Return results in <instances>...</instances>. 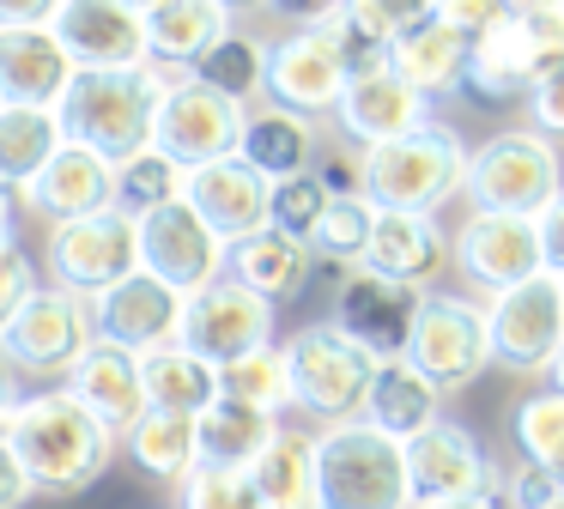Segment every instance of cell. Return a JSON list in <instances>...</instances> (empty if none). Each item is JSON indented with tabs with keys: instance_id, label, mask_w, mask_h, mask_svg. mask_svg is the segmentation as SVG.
<instances>
[{
	"instance_id": "obj_1",
	"label": "cell",
	"mask_w": 564,
	"mask_h": 509,
	"mask_svg": "<svg viewBox=\"0 0 564 509\" xmlns=\"http://www.w3.org/2000/svg\"><path fill=\"white\" fill-rule=\"evenodd\" d=\"M7 443H13L19 467H25L31 491L37 497H79L110 473L122 436L104 431L62 382L37 388V394L19 400V412L7 419Z\"/></svg>"
},
{
	"instance_id": "obj_2",
	"label": "cell",
	"mask_w": 564,
	"mask_h": 509,
	"mask_svg": "<svg viewBox=\"0 0 564 509\" xmlns=\"http://www.w3.org/2000/svg\"><path fill=\"white\" fill-rule=\"evenodd\" d=\"M365 194L377 213H419L437 218L455 194H467V145L437 116L401 140L365 152Z\"/></svg>"
},
{
	"instance_id": "obj_3",
	"label": "cell",
	"mask_w": 564,
	"mask_h": 509,
	"mask_svg": "<svg viewBox=\"0 0 564 509\" xmlns=\"http://www.w3.org/2000/svg\"><path fill=\"white\" fill-rule=\"evenodd\" d=\"M316 509H419L406 479V443L365 419L316 431Z\"/></svg>"
},
{
	"instance_id": "obj_4",
	"label": "cell",
	"mask_w": 564,
	"mask_h": 509,
	"mask_svg": "<svg viewBox=\"0 0 564 509\" xmlns=\"http://www.w3.org/2000/svg\"><path fill=\"white\" fill-rule=\"evenodd\" d=\"M159 79L147 67L134 73H74L67 97L55 104L67 145H86V152L128 164L134 152L152 145V121H159Z\"/></svg>"
},
{
	"instance_id": "obj_5",
	"label": "cell",
	"mask_w": 564,
	"mask_h": 509,
	"mask_svg": "<svg viewBox=\"0 0 564 509\" xmlns=\"http://www.w3.org/2000/svg\"><path fill=\"white\" fill-rule=\"evenodd\" d=\"M564 194L558 145L534 128H503L467 152V206L503 218H540Z\"/></svg>"
},
{
	"instance_id": "obj_6",
	"label": "cell",
	"mask_w": 564,
	"mask_h": 509,
	"mask_svg": "<svg viewBox=\"0 0 564 509\" xmlns=\"http://www.w3.org/2000/svg\"><path fill=\"white\" fill-rule=\"evenodd\" d=\"M285 370H292V407L304 419L346 424V419H365V394L377 382V364L358 339H346L334 322H310L285 339Z\"/></svg>"
},
{
	"instance_id": "obj_7",
	"label": "cell",
	"mask_w": 564,
	"mask_h": 509,
	"mask_svg": "<svg viewBox=\"0 0 564 509\" xmlns=\"http://www.w3.org/2000/svg\"><path fill=\"white\" fill-rule=\"evenodd\" d=\"M98 346V327H91V303L74 291L50 285L43 279L0 327V358L13 364L19 376H43V382H67L74 364Z\"/></svg>"
},
{
	"instance_id": "obj_8",
	"label": "cell",
	"mask_w": 564,
	"mask_h": 509,
	"mask_svg": "<svg viewBox=\"0 0 564 509\" xmlns=\"http://www.w3.org/2000/svg\"><path fill=\"white\" fill-rule=\"evenodd\" d=\"M406 364L425 376L437 394L467 388L479 370L491 364V327H486V303L455 297V291H425L419 303L413 339H406Z\"/></svg>"
},
{
	"instance_id": "obj_9",
	"label": "cell",
	"mask_w": 564,
	"mask_h": 509,
	"mask_svg": "<svg viewBox=\"0 0 564 509\" xmlns=\"http://www.w3.org/2000/svg\"><path fill=\"white\" fill-rule=\"evenodd\" d=\"M486 327H491V364L516 376H546L564 346V279L534 273L522 285L486 297Z\"/></svg>"
},
{
	"instance_id": "obj_10",
	"label": "cell",
	"mask_w": 564,
	"mask_h": 509,
	"mask_svg": "<svg viewBox=\"0 0 564 509\" xmlns=\"http://www.w3.org/2000/svg\"><path fill=\"white\" fill-rule=\"evenodd\" d=\"M128 273H140V218H128L122 206L50 230V285L91 303Z\"/></svg>"
},
{
	"instance_id": "obj_11",
	"label": "cell",
	"mask_w": 564,
	"mask_h": 509,
	"mask_svg": "<svg viewBox=\"0 0 564 509\" xmlns=\"http://www.w3.org/2000/svg\"><path fill=\"white\" fill-rule=\"evenodd\" d=\"M243 121H249L243 104H231V97H219L213 85L188 79V85H176V91L159 97L152 145L183 170H207V164H219V158H237Z\"/></svg>"
},
{
	"instance_id": "obj_12",
	"label": "cell",
	"mask_w": 564,
	"mask_h": 509,
	"mask_svg": "<svg viewBox=\"0 0 564 509\" xmlns=\"http://www.w3.org/2000/svg\"><path fill=\"white\" fill-rule=\"evenodd\" d=\"M225 254H231V242L188 206V194L140 218V273L164 279L183 297H195L213 279H225Z\"/></svg>"
},
{
	"instance_id": "obj_13",
	"label": "cell",
	"mask_w": 564,
	"mask_h": 509,
	"mask_svg": "<svg viewBox=\"0 0 564 509\" xmlns=\"http://www.w3.org/2000/svg\"><path fill=\"white\" fill-rule=\"evenodd\" d=\"M183 346L195 358H207L213 370H225V364L273 346V303L256 297L249 285H237L231 273L213 279L207 291H195L183 303Z\"/></svg>"
},
{
	"instance_id": "obj_14",
	"label": "cell",
	"mask_w": 564,
	"mask_h": 509,
	"mask_svg": "<svg viewBox=\"0 0 564 509\" xmlns=\"http://www.w3.org/2000/svg\"><path fill=\"white\" fill-rule=\"evenodd\" d=\"M406 479H413V503H462V497H498V467L479 448V436L462 419H437L406 443Z\"/></svg>"
},
{
	"instance_id": "obj_15",
	"label": "cell",
	"mask_w": 564,
	"mask_h": 509,
	"mask_svg": "<svg viewBox=\"0 0 564 509\" xmlns=\"http://www.w3.org/2000/svg\"><path fill=\"white\" fill-rule=\"evenodd\" d=\"M346 79H352V67L340 61V48L322 24L285 31L268 43V104L292 109V116H310V121L334 116L346 97Z\"/></svg>"
},
{
	"instance_id": "obj_16",
	"label": "cell",
	"mask_w": 564,
	"mask_h": 509,
	"mask_svg": "<svg viewBox=\"0 0 564 509\" xmlns=\"http://www.w3.org/2000/svg\"><path fill=\"white\" fill-rule=\"evenodd\" d=\"M419 303H425L419 285L382 279V273H370V267H346L340 291H334V327H340L346 339H358L370 358H406Z\"/></svg>"
},
{
	"instance_id": "obj_17",
	"label": "cell",
	"mask_w": 564,
	"mask_h": 509,
	"mask_svg": "<svg viewBox=\"0 0 564 509\" xmlns=\"http://www.w3.org/2000/svg\"><path fill=\"white\" fill-rule=\"evenodd\" d=\"M50 31L62 36L79 73H134L152 61L147 12H134L128 0H62Z\"/></svg>"
},
{
	"instance_id": "obj_18",
	"label": "cell",
	"mask_w": 564,
	"mask_h": 509,
	"mask_svg": "<svg viewBox=\"0 0 564 509\" xmlns=\"http://www.w3.org/2000/svg\"><path fill=\"white\" fill-rule=\"evenodd\" d=\"M183 291H171L152 273H128L122 285H110L104 297H91V327H98L104 346H122L134 358L159 346H176L183 339Z\"/></svg>"
},
{
	"instance_id": "obj_19",
	"label": "cell",
	"mask_w": 564,
	"mask_h": 509,
	"mask_svg": "<svg viewBox=\"0 0 564 509\" xmlns=\"http://www.w3.org/2000/svg\"><path fill=\"white\" fill-rule=\"evenodd\" d=\"M425 121H431V104L389 67V61H382V67L352 73V79H346L340 109H334L340 140H352L358 152H377V145H389V140H401V133L425 128Z\"/></svg>"
},
{
	"instance_id": "obj_20",
	"label": "cell",
	"mask_w": 564,
	"mask_h": 509,
	"mask_svg": "<svg viewBox=\"0 0 564 509\" xmlns=\"http://www.w3.org/2000/svg\"><path fill=\"white\" fill-rule=\"evenodd\" d=\"M19 201H25V213H37L50 230L79 225V218L116 206V164L98 152H86V145H62L37 176L19 188Z\"/></svg>"
},
{
	"instance_id": "obj_21",
	"label": "cell",
	"mask_w": 564,
	"mask_h": 509,
	"mask_svg": "<svg viewBox=\"0 0 564 509\" xmlns=\"http://www.w3.org/2000/svg\"><path fill=\"white\" fill-rule=\"evenodd\" d=\"M455 261H462V273L474 279L486 297H498V291L546 273L534 218H503V213H474L467 218L462 237H455Z\"/></svg>"
},
{
	"instance_id": "obj_22",
	"label": "cell",
	"mask_w": 564,
	"mask_h": 509,
	"mask_svg": "<svg viewBox=\"0 0 564 509\" xmlns=\"http://www.w3.org/2000/svg\"><path fill=\"white\" fill-rule=\"evenodd\" d=\"M74 61H67L62 36L50 24H19L0 31V104H25V109H55L74 85Z\"/></svg>"
},
{
	"instance_id": "obj_23",
	"label": "cell",
	"mask_w": 564,
	"mask_h": 509,
	"mask_svg": "<svg viewBox=\"0 0 564 509\" xmlns=\"http://www.w3.org/2000/svg\"><path fill=\"white\" fill-rule=\"evenodd\" d=\"M268 201H273V182L256 164H243V158H219L207 170H188V206L225 242H243L256 230H268Z\"/></svg>"
},
{
	"instance_id": "obj_24",
	"label": "cell",
	"mask_w": 564,
	"mask_h": 509,
	"mask_svg": "<svg viewBox=\"0 0 564 509\" xmlns=\"http://www.w3.org/2000/svg\"><path fill=\"white\" fill-rule=\"evenodd\" d=\"M62 388L116 436H128L152 412L147 407V382H140V358H134V351H122V346H104V339L74 364V376H67Z\"/></svg>"
},
{
	"instance_id": "obj_25",
	"label": "cell",
	"mask_w": 564,
	"mask_h": 509,
	"mask_svg": "<svg viewBox=\"0 0 564 509\" xmlns=\"http://www.w3.org/2000/svg\"><path fill=\"white\" fill-rule=\"evenodd\" d=\"M534 55H528L522 43V24L498 19L491 31L474 36V48H467V79H462V97H474L479 109H503V104H528V91H534Z\"/></svg>"
},
{
	"instance_id": "obj_26",
	"label": "cell",
	"mask_w": 564,
	"mask_h": 509,
	"mask_svg": "<svg viewBox=\"0 0 564 509\" xmlns=\"http://www.w3.org/2000/svg\"><path fill=\"white\" fill-rule=\"evenodd\" d=\"M449 237L437 230V218H419V213H377V230H370V249L358 267L382 279H401V285L431 291V279L443 273L449 261Z\"/></svg>"
},
{
	"instance_id": "obj_27",
	"label": "cell",
	"mask_w": 564,
	"mask_h": 509,
	"mask_svg": "<svg viewBox=\"0 0 564 509\" xmlns=\"http://www.w3.org/2000/svg\"><path fill=\"white\" fill-rule=\"evenodd\" d=\"M225 273L280 310V303L304 297L310 273H316V249H310L304 237H285V230L268 225V230H256V237L231 242V254H225Z\"/></svg>"
},
{
	"instance_id": "obj_28",
	"label": "cell",
	"mask_w": 564,
	"mask_h": 509,
	"mask_svg": "<svg viewBox=\"0 0 564 509\" xmlns=\"http://www.w3.org/2000/svg\"><path fill=\"white\" fill-rule=\"evenodd\" d=\"M467 48H474V36L455 31L449 19H431L419 24V31H406L401 43L389 48V67L401 73L406 85H413L425 104H437V97H455L467 79Z\"/></svg>"
},
{
	"instance_id": "obj_29",
	"label": "cell",
	"mask_w": 564,
	"mask_h": 509,
	"mask_svg": "<svg viewBox=\"0 0 564 509\" xmlns=\"http://www.w3.org/2000/svg\"><path fill=\"white\" fill-rule=\"evenodd\" d=\"M231 31H237V12L225 7V0H159V7L147 12L152 61L188 67V73H195V61L207 55L213 43H225Z\"/></svg>"
},
{
	"instance_id": "obj_30",
	"label": "cell",
	"mask_w": 564,
	"mask_h": 509,
	"mask_svg": "<svg viewBox=\"0 0 564 509\" xmlns=\"http://www.w3.org/2000/svg\"><path fill=\"white\" fill-rule=\"evenodd\" d=\"M316 152H322V145H316V121H310V116H292V109L268 104V97L249 109L237 158H243V164H256L268 182L304 176V170L316 164Z\"/></svg>"
},
{
	"instance_id": "obj_31",
	"label": "cell",
	"mask_w": 564,
	"mask_h": 509,
	"mask_svg": "<svg viewBox=\"0 0 564 509\" xmlns=\"http://www.w3.org/2000/svg\"><path fill=\"white\" fill-rule=\"evenodd\" d=\"M437 419H443L437 388H431L406 358H382L377 382H370V394H365V424H377L382 436H394V443H413V436L431 431Z\"/></svg>"
},
{
	"instance_id": "obj_32",
	"label": "cell",
	"mask_w": 564,
	"mask_h": 509,
	"mask_svg": "<svg viewBox=\"0 0 564 509\" xmlns=\"http://www.w3.org/2000/svg\"><path fill=\"white\" fill-rule=\"evenodd\" d=\"M195 436H200V467H237V473H249L261 461V448L280 436V419L219 394L195 419Z\"/></svg>"
},
{
	"instance_id": "obj_33",
	"label": "cell",
	"mask_w": 564,
	"mask_h": 509,
	"mask_svg": "<svg viewBox=\"0 0 564 509\" xmlns=\"http://www.w3.org/2000/svg\"><path fill=\"white\" fill-rule=\"evenodd\" d=\"M140 382H147V407L152 412H183V419H200V412L219 400V370L207 358L176 339V346H159L140 358Z\"/></svg>"
},
{
	"instance_id": "obj_34",
	"label": "cell",
	"mask_w": 564,
	"mask_h": 509,
	"mask_svg": "<svg viewBox=\"0 0 564 509\" xmlns=\"http://www.w3.org/2000/svg\"><path fill=\"white\" fill-rule=\"evenodd\" d=\"M249 479L268 509H316V431L280 424V436L261 448Z\"/></svg>"
},
{
	"instance_id": "obj_35",
	"label": "cell",
	"mask_w": 564,
	"mask_h": 509,
	"mask_svg": "<svg viewBox=\"0 0 564 509\" xmlns=\"http://www.w3.org/2000/svg\"><path fill=\"white\" fill-rule=\"evenodd\" d=\"M122 448H128V461L159 485H183L188 473L200 467L195 419H183V412H147V419L122 436Z\"/></svg>"
},
{
	"instance_id": "obj_36",
	"label": "cell",
	"mask_w": 564,
	"mask_h": 509,
	"mask_svg": "<svg viewBox=\"0 0 564 509\" xmlns=\"http://www.w3.org/2000/svg\"><path fill=\"white\" fill-rule=\"evenodd\" d=\"M67 145L55 109H25V104H0V182L7 188H25L43 164Z\"/></svg>"
},
{
	"instance_id": "obj_37",
	"label": "cell",
	"mask_w": 564,
	"mask_h": 509,
	"mask_svg": "<svg viewBox=\"0 0 564 509\" xmlns=\"http://www.w3.org/2000/svg\"><path fill=\"white\" fill-rule=\"evenodd\" d=\"M195 79L213 85L219 97H231V104L256 109L261 97H268V43H261L256 31H231L225 43H213L207 55L195 61Z\"/></svg>"
},
{
	"instance_id": "obj_38",
	"label": "cell",
	"mask_w": 564,
	"mask_h": 509,
	"mask_svg": "<svg viewBox=\"0 0 564 509\" xmlns=\"http://www.w3.org/2000/svg\"><path fill=\"white\" fill-rule=\"evenodd\" d=\"M183 194H188V170L171 164L159 145H147V152H134L128 164H116V206H122L128 218H147V213H159V206L183 201Z\"/></svg>"
},
{
	"instance_id": "obj_39",
	"label": "cell",
	"mask_w": 564,
	"mask_h": 509,
	"mask_svg": "<svg viewBox=\"0 0 564 509\" xmlns=\"http://www.w3.org/2000/svg\"><path fill=\"white\" fill-rule=\"evenodd\" d=\"M219 394L225 400H243V407L256 412H292V370H285V351L280 346H261L249 351V358L225 364L219 370Z\"/></svg>"
},
{
	"instance_id": "obj_40",
	"label": "cell",
	"mask_w": 564,
	"mask_h": 509,
	"mask_svg": "<svg viewBox=\"0 0 564 509\" xmlns=\"http://www.w3.org/2000/svg\"><path fill=\"white\" fill-rule=\"evenodd\" d=\"M516 448H522L528 467H546L552 479H564V388H540L516 407L510 419Z\"/></svg>"
},
{
	"instance_id": "obj_41",
	"label": "cell",
	"mask_w": 564,
	"mask_h": 509,
	"mask_svg": "<svg viewBox=\"0 0 564 509\" xmlns=\"http://www.w3.org/2000/svg\"><path fill=\"white\" fill-rule=\"evenodd\" d=\"M370 230H377V206H370V194L328 201V213L316 218V230H310V249H316V261L358 267L365 249H370Z\"/></svg>"
},
{
	"instance_id": "obj_42",
	"label": "cell",
	"mask_w": 564,
	"mask_h": 509,
	"mask_svg": "<svg viewBox=\"0 0 564 509\" xmlns=\"http://www.w3.org/2000/svg\"><path fill=\"white\" fill-rule=\"evenodd\" d=\"M176 509H268L256 479L237 467H195L176 485Z\"/></svg>"
},
{
	"instance_id": "obj_43",
	"label": "cell",
	"mask_w": 564,
	"mask_h": 509,
	"mask_svg": "<svg viewBox=\"0 0 564 509\" xmlns=\"http://www.w3.org/2000/svg\"><path fill=\"white\" fill-rule=\"evenodd\" d=\"M328 201H334V194L316 182V170H304V176H285V182H273L268 225L285 230V237H304V242H310V230H316L322 213H328Z\"/></svg>"
},
{
	"instance_id": "obj_44",
	"label": "cell",
	"mask_w": 564,
	"mask_h": 509,
	"mask_svg": "<svg viewBox=\"0 0 564 509\" xmlns=\"http://www.w3.org/2000/svg\"><path fill=\"white\" fill-rule=\"evenodd\" d=\"M346 19L358 24V31H370L377 43H401L406 31H419V24L437 19V0H346Z\"/></svg>"
},
{
	"instance_id": "obj_45",
	"label": "cell",
	"mask_w": 564,
	"mask_h": 509,
	"mask_svg": "<svg viewBox=\"0 0 564 509\" xmlns=\"http://www.w3.org/2000/svg\"><path fill=\"white\" fill-rule=\"evenodd\" d=\"M516 24H522V43L540 79L564 67V0H516Z\"/></svg>"
},
{
	"instance_id": "obj_46",
	"label": "cell",
	"mask_w": 564,
	"mask_h": 509,
	"mask_svg": "<svg viewBox=\"0 0 564 509\" xmlns=\"http://www.w3.org/2000/svg\"><path fill=\"white\" fill-rule=\"evenodd\" d=\"M316 182L334 194V201H352V194H365V152H358L352 140H340V145H322L316 152Z\"/></svg>"
},
{
	"instance_id": "obj_47",
	"label": "cell",
	"mask_w": 564,
	"mask_h": 509,
	"mask_svg": "<svg viewBox=\"0 0 564 509\" xmlns=\"http://www.w3.org/2000/svg\"><path fill=\"white\" fill-rule=\"evenodd\" d=\"M37 285H43L37 261H31V254L19 249L13 237H0V327H7V315H13V310H19V303H25Z\"/></svg>"
},
{
	"instance_id": "obj_48",
	"label": "cell",
	"mask_w": 564,
	"mask_h": 509,
	"mask_svg": "<svg viewBox=\"0 0 564 509\" xmlns=\"http://www.w3.org/2000/svg\"><path fill=\"white\" fill-rule=\"evenodd\" d=\"M528 116H534V133H546L552 145L564 140V67H552L546 79H534V91H528Z\"/></svg>"
},
{
	"instance_id": "obj_49",
	"label": "cell",
	"mask_w": 564,
	"mask_h": 509,
	"mask_svg": "<svg viewBox=\"0 0 564 509\" xmlns=\"http://www.w3.org/2000/svg\"><path fill=\"white\" fill-rule=\"evenodd\" d=\"M558 491H564V479H552L546 467H528L522 461V467L510 473V485H503V509H546Z\"/></svg>"
},
{
	"instance_id": "obj_50",
	"label": "cell",
	"mask_w": 564,
	"mask_h": 509,
	"mask_svg": "<svg viewBox=\"0 0 564 509\" xmlns=\"http://www.w3.org/2000/svg\"><path fill=\"white\" fill-rule=\"evenodd\" d=\"M510 12H516V0H437V19H449L455 31H467V36L491 31V24L510 19Z\"/></svg>"
},
{
	"instance_id": "obj_51",
	"label": "cell",
	"mask_w": 564,
	"mask_h": 509,
	"mask_svg": "<svg viewBox=\"0 0 564 509\" xmlns=\"http://www.w3.org/2000/svg\"><path fill=\"white\" fill-rule=\"evenodd\" d=\"M534 230H540V261H546V273L564 279V194L534 218Z\"/></svg>"
},
{
	"instance_id": "obj_52",
	"label": "cell",
	"mask_w": 564,
	"mask_h": 509,
	"mask_svg": "<svg viewBox=\"0 0 564 509\" xmlns=\"http://www.w3.org/2000/svg\"><path fill=\"white\" fill-rule=\"evenodd\" d=\"M31 479H25V467H19V455H13V443L0 436V509H25L31 503Z\"/></svg>"
},
{
	"instance_id": "obj_53",
	"label": "cell",
	"mask_w": 564,
	"mask_h": 509,
	"mask_svg": "<svg viewBox=\"0 0 564 509\" xmlns=\"http://www.w3.org/2000/svg\"><path fill=\"white\" fill-rule=\"evenodd\" d=\"M62 0H0V31H19V24H55Z\"/></svg>"
},
{
	"instance_id": "obj_54",
	"label": "cell",
	"mask_w": 564,
	"mask_h": 509,
	"mask_svg": "<svg viewBox=\"0 0 564 509\" xmlns=\"http://www.w3.org/2000/svg\"><path fill=\"white\" fill-rule=\"evenodd\" d=\"M19 400H25V376L0 358V431H7V419L19 412Z\"/></svg>"
},
{
	"instance_id": "obj_55",
	"label": "cell",
	"mask_w": 564,
	"mask_h": 509,
	"mask_svg": "<svg viewBox=\"0 0 564 509\" xmlns=\"http://www.w3.org/2000/svg\"><path fill=\"white\" fill-rule=\"evenodd\" d=\"M13 206H19V194L0 182V237H13Z\"/></svg>"
},
{
	"instance_id": "obj_56",
	"label": "cell",
	"mask_w": 564,
	"mask_h": 509,
	"mask_svg": "<svg viewBox=\"0 0 564 509\" xmlns=\"http://www.w3.org/2000/svg\"><path fill=\"white\" fill-rule=\"evenodd\" d=\"M431 509H503V497H462V503H431Z\"/></svg>"
},
{
	"instance_id": "obj_57",
	"label": "cell",
	"mask_w": 564,
	"mask_h": 509,
	"mask_svg": "<svg viewBox=\"0 0 564 509\" xmlns=\"http://www.w3.org/2000/svg\"><path fill=\"white\" fill-rule=\"evenodd\" d=\"M546 376H552V388H564V346H558V358H552V370H546Z\"/></svg>"
},
{
	"instance_id": "obj_58",
	"label": "cell",
	"mask_w": 564,
	"mask_h": 509,
	"mask_svg": "<svg viewBox=\"0 0 564 509\" xmlns=\"http://www.w3.org/2000/svg\"><path fill=\"white\" fill-rule=\"evenodd\" d=\"M225 7H231V12H243V7H268V0H225Z\"/></svg>"
},
{
	"instance_id": "obj_59",
	"label": "cell",
	"mask_w": 564,
	"mask_h": 509,
	"mask_svg": "<svg viewBox=\"0 0 564 509\" xmlns=\"http://www.w3.org/2000/svg\"><path fill=\"white\" fill-rule=\"evenodd\" d=\"M128 7H134V12H152V7H159V0H128Z\"/></svg>"
},
{
	"instance_id": "obj_60",
	"label": "cell",
	"mask_w": 564,
	"mask_h": 509,
	"mask_svg": "<svg viewBox=\"0 0 564 509\" xmlns=\"http://www.w3.org/2000/svg\"><path fill=\"white\" fill-rule=\"evenodd\" d=\"M546 509H564V491H558V497H552V503H546Z\"/></svg>"
}]
</instances>
